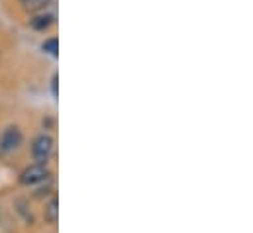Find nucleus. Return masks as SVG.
<instances>
[{"instance_id": "4", "label": "nucleus", "mask_w": 253, "mask_h": 233, "mask_svg": "<svg viewBox=\"0 0 253 233\" xmlns=\"http://www.w3.org/2000/svg\"><path fill=\"white\" fill-rule=\"evenodd\" d=\"M53 24H55V16L53 14H38V16H34L30 20L32 30H36V32H43Z\"/></svg>"}, {"instance_id": "2", "label": "nucleus", "mask_w": 253, "mask_h": 233, "mask_svg": "<svg viewBox=\"0 0 253 233\" xmlns=\"http://www.w3.org/2000/svg\"><path fill=\"white\" fill-rule=\"evenodd\" d=\"M24 141L22 129L18 125H8L2 133H0V153H12L16 151Z\"/></svg>"}, {"instance_id": "7", "label": "nucleus", "mask_w": 253, "mask_h": 233, "mask_svg": "<svg viewBox=\"0 0 253 233\" xmlns=\"http://www.w3.org/2000/svg\"><path fill=\"white\" fill-rule=\"evenodd\" d=\"M42 49H43L45 53H49L51 57H57V55H59V39H57V38L45 39V41L42 43Z\"/></svg>"}, {"instance_id": "3", "label": "nucleus", "mask_w": 253, "mask_h": 233, "mask_svg": "<svg viewBox=\"0 0 253 233\" xmlns=\"http://www.w3.org/2000/svg\"><path fill=\"white\" fill-rule=\"evenodd\" d=\"M47 176H49V171L45 169V165H38V163H36V165L28 167V169L20 175V182L26 184V186H34V184L43 182Z\"/></svg>"}, {"instance_id": "8", "label": "nucleus", "mask_w": 253, "mask_h": 233, "mask_svg": "<svg viewBox=\"0 0 253 233\" xmlns=\"http://www.w3.org/2000/svg\"><path fill=\"white\" fill-rule=\"evenodd\" d=\"M57 84H59V77H57V75H53V78H51V92H53V96H55V98L59 96V88H57Z\"/></svg>"}, {"instance_id": "1", "label": "nucleus", "mask_w": 253, "mask_h": 233, "mask_svg": "<svg viewBox=\"0 0 253 233\" xmlns=\"http://www.w3.org/2000/svg\"><path fill=\"white\" fill-rule=\"evenodd\" d=\"M51 153H53V137L47 135V133L38 135L34 139V143H32V155H34L36 163L38 165H45L49 161Z\"/></svg>"}, {"instance_id": "6", "label": "nucleus", "mask_w": 253, "mask_h": 233, "mask_svg": "<svg viewBox=\"0 0 253 233\" xmlns=\"http://www.w3.org/2000/svg\"><path fill=\"white\" fill-rule=\"evenodd\" d=\"M20 4L26 12H40L49 4V0H20Z\"/></svg>"}, {"instance_id": "5", "label": "nucleus", "mask_w": 253, "mask_h": 233, "mask_svg": "<svg viewBox=\"0 0 253 233\" xmlns=\"http://www.w3.org/2000/svg\"><path fill=\"white\" fill-rule=\"evenodd\" d=\"M45 220L49 222V224H55L57 220H59V202H57V198H51L47 204H45Z\"/></svg>"}]
</instances>
